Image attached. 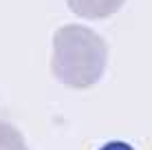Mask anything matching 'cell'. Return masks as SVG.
I'll list each match as a JSON object with an SVG mask.
<instances>
[{
	"label": "cell",
	"instance_id": "cell-2",
	"mask_svg": "<svg viewBox=\"0 0 152 150\" xmlns=\"http://www.w3.org/2000/svg\"><path fill=\"white\" fill-rule=\"evenodd\" d=\"M126 0H66V7L82 20H106L121 11Z\"/></svg>",
	"mask_w": 152,
	"mask_h": 150
},
{
	"label": "cell",
	"instance_id": "cell-4",
	"mask_svg": "<svg viewBox=\"0 0 152 150\" xmlns=\"http://www.w3.org/2000/svg\"><path fill=\"white\" fill-rule=\"evenodd\" d=\"M97 150H134L130 143H126V141H117V139H113V141H106L102 148H97Z\"/></svg>",
	"mask_w": 152,
	"mask_h": 150
},
{
	"label": "cell",
	"instance_id": "cell-1",
	"mask_svg": "<svg viewBox=\"0 0 152 150\" xmlns=\"http://www.w3.org/2000/svg\"><path fill=\"white\" fill-rule=\"evenodd\" d=\"M108 44L97 31L84 24H62L53 33L51 73L73 91L95 86L106 73Z\"/></svg>",
	"mask_w": 152,
	"mask_h": 150
},
{
	"label": "cell",
	"instance_id": "cell-3",
	"mask_svg": "<svg viewBox=\"0 0 152 150\" xmlns=\"http://www.w3.org/2000/svg\"><path fill=\"white\" fill-rule=\"evenodd\" d=\"M0 150H29L24 135L13 124L0 121Z\"/></svg>",
	"mask_w": 152,
	"mask_h": 150
}]
</instances>
